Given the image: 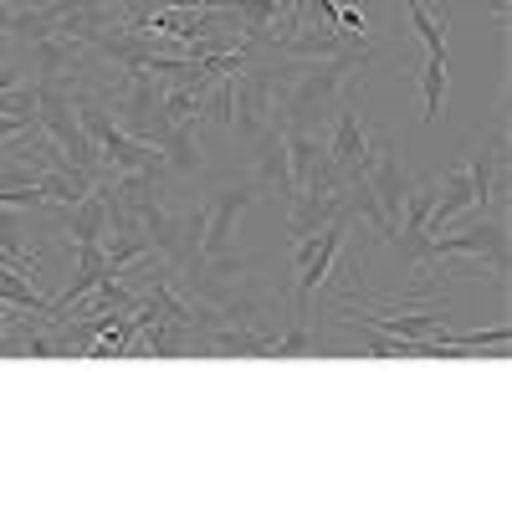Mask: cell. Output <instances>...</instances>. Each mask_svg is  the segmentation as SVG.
Instances as JSON below:
<instances>
[{
  "mask_svg": "<svg viewBox=\"0 0 512 512\" xmlns=\"http://www.w3.org/2000/svg\"><path fill=\"white\" fill-rule=\"evenodd\" d=\"M359 67H369V57H323V62H303V67L287 62L277 72L272 123L277 128H303V134H323Z\"/></svg>",
  "mask_w": 512,
  "mask_h": 512,
  "instance_id": "1",
  "label": "cell"
},
{
  "mask_svg": "<svg viewBox=\"0 0 512 512\" xmlns=\"http://www.w3.org/2000/svg\"><path fill=\"white\" fill-rule=\"evenodd\" d=\"M251 195H256V185L236 180V185L216 190L210 205L200 210V262H205V277L241 272V262H236V221H241V210L251 205Z\"/></svg>",
  "mask_w": 512,
  "mask_h": 512,
  "instance_id": "2",
  "label": "cell"
},
{
  "mask_svg": "<svg viewBox=\"0 0 512 512\" xmlns=\"http://www.w3.org/2000/svg\"><path fill=\"white\" fill-rule=\"evenodd\" d=\"M349 221L354 216H333L323 231L292 241V262H297V292H292V318H313V297L318 287L328 282L338 251H344V236H349Z\"/></svg>",
  "mask_w": 512,
  "mask_h": 512,
  "instance_id": "3",
  "label": "cell"
},
{
  "mask_svg": "<svg viewBox=\"0 0 512 512\" xmlns=\"http://www.w3.org/2000/svg\"><path fill=\"white\" fill-rule=\"evenodd\" d=\"M272 93H277V67H262V62H246L241 77H231V134L241 144H256L272 123Z\"/></svg>",
  "mask_w": 512,
  "mask_h": 512,
  "instance_id": "4",
  "label": "cell"
},
{
  "mask_svg": "<svg viewBox=\"0 0 512 512\" xmlns=\"http://www.w3.org/2000/svg\"><path fill=\"white\" fill-rule=\"evenodd\" d=\"M328 123H333L328 134H323L328 159L338 164V175H344V180H359L364 169H369V159H374L379 134L364 123V113H359V108H333V118H328Z\"/></svg>",
  "mask_w": 512,
  "mask_h": 512,
  "instance_id": "5",
  "label": "cell"
},
{
  "mask_svg": "<svg viewBox=\"0 0 512 512\" xmlns=\"http://www.w3.org/2000/svg\"><path fill=\"white\" fill-rule=\"evenodd\" d=\"M436 262H487L497 277H507V226L477 221L466 231H436Z\"/></svg>",
  "mask_w": 512,
  "mask_h": 512,
  "instance_id": "6",
  "label": "cell"
},
{
  "mask_svg": "<svg viewBox=\"0 0 512 512\" xmlns=\"http://www.w3.org/2000/svg\"><path fill=\"white\" fill-rule=\"evenodd\" d=\"M349 308H359V328L390 333V338H410V344H425V338L446 344V338H451V323H446V313H441V308H400V313L364 308V303H349Z\"/></svg>",
  "mask_w": 512,
  "mask_h": 512,
  "instance_id": "7",
  "label": "cell"
},
{
  "mask_svg": "<svg viewBox=\"0 0 512 512\" xmlns=\"http://www.w3.org/2000/svg\"><path fill=\"white\" fill-rule=\"evenodd\" d=\"M502 164H507V123L492 128V134L472 149V159H466V180H472V205H477V210H487V205L497 200Z\"/></svg>",
  "mask_w": 512,
  "mask_h": 512,
  "instance_id": "8",
  "label": "cell"
},
{
  "mask_svg": "<svg viewBox=\"0 0 512 512\" xmlns=\"http://www.w3.org/2000/svg\"><path fill=\"white\" fill-rule=\"evenodd\" d=\"M251 149V169H256V180L272 185L282 200H292V169H287V144H282V128H267Z\"/></svg>",
  "mask_w": 512,
  "mask_h": 512,
  "instance_id": "9",
  "label": "cell"
},
{
  "mask_svg": "<svg viewBox=\"0 0 512 512\" xmlns=\"http://www.w3.org/2000/svg\"><path fill=\"white\" fill-rule=\"evenodd\" d=\"M405 16H410V31L425 41V57H446L451 47V16L431 0H405Z\"/></svg>",
  "mask_w": 512,
  "mask_h": 512,
  "instance_id": "10",
  "label": "cell"
},
{
  "mask_svg": "<svg viewBox=\"0 0 512 512\" xmlns=\"http://www.w3.org/2000/svg\"><path fill=\"white\" fill-rule=\"evenodd\" d=\"M466 205H472V180H466V164H461V169H451V175L436 180V205H431V221H425V231L436 236L451 216H461Z\"/></svg>",
  "mask_w": 512,
  "mask_h": 512,
  "instance_id": "11",
  "label": "cell"
},
{
  "mask_svg": "<svg viewBox=\"0 0 512 512\" xmlns=\"http://www.w3.org/2000/svg\"><path fill=\"white\" fill-rule=\"evenodd\" d=\"M415 93L425 103V123H436L446 113V93H451V62L446 57H425V67L415 72Z\"/></svg>",
  "mask_w": 512,
  "mask_h": 512,
  "instance_id": "12",
  "label": "cell"
},
{
  "mask_svg": "<svg viewBox=\"0 0 512 512\" xmlns=\"http://www.w3.org/2000/svg\"><path fill=\"white\" fill-rule=\"evenodd\" d=\"M0 303L6 308H21V313H52V297H41L36 292V282H26V272L21 267H11V262H0Z\"/></svg>",
  "mask_w": 512,
  "mask_h": 512,
  "instance_id": "13",
  "label": "cell"
},
{
  "mask_svg": "<svg viewBox=\"0 0 512 512\" xmlns=\"http://www.w3.org/2000/svg\"><path fill=\"white\" fill-rule=\"evenodd\" d=\"M67 210H72V231H67L72 246H77V241H103V236H108V200H103L98 185L82 195L77 205H67Z\"/></svg>",
  "mask_w": 512,
  "mask_h": 512,
  "instance_id": "14",
  "label": "cell"
},
{
  "mask_svg": "<svg viewBox=\"0 0 512 512\" xmlns=\"http://www.w3.org/2000/svg\"><path fill=\"white\" fill-rule=\"evenodd\" d=\"M31 128H41L36 113H0V144H11V139L31 134Z\"/></svg>",
  "mask_w": 512,
  "mask_h": 512,
  "instance_id": "15",
  "label": "cell"
},
{
  "mask_svg": "<svg viewBox=\"0 0 512 512\" xmlns=\"http://www.w3.org/2000/svg\"><path fill=\"white\" fill-rule=\"evenodd\" d=\"M6 333H11V308L0 303V338H6Z\"/></svg>",
  "mask_w": 512,
  "mask_h": 512,
  "instance_id": "16",
  "label": "cell"
}]
</instances>
